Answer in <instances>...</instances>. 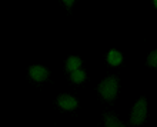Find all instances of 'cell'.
<instances>
[{"mask_svg": "<svg viewBox=\"0 0 157 127\" xmlns=\"http://www.w3.org/2000/svg\"><path fill=\"white\" fill-rule=\"evenodd\" d=\"M97 90L101 96H103L104 100L107 102H113L116 98V94H117V90H119V77L117 76H109L100 82Z\"/></svg>", "mask_w": 157, "mask_h": 127, "instance_id": "6da1fadb", "label": "cell"}, {"mask_svg": "<svg viewBox=\"0 0 157 127\" xmlns=\"http://www.w3.org/2000/svg\"><path fill=\"white\" fill-rule=\"evenodd\" d=\"M147 116V100L146 97H140L136 102L132 111V117H130V124L133 126H139L146 120Z\"/></svg>", "mask_w": 157, "mask_h": 127, "instance_id": "7a4b0ae2", "label": "cell"}, {"mask_svg": "<svg viewBox=\"0 0 157 127\" xmlns=\"http://www.w3.org/2000/svg\"><path fill=\"white\" fill-rule=\"evenodd\" d=\"M57 104L64 110H75L78 106V102L77 98L70 94H60L57 97Z\"/></svg>", "mask_w": 157, "mask_h": 127, "instance_id": "3957f363", "label": "cell"}, {"mask_svg": "<svg viewBox=\"0 0 157 127\" xmlns=\"http://www.w3.org/2000/svg\"><path fill=\"white\" fill-rule=\"evenodd\" d=\"M29 73H30V77L33 80H36V82H43V80H46L49 77V70L39 64L32 66L29 69Z\"/></svg>", "mask_w": 157, "mask_h": 127, "instance_id": "277c9868", "label": "cell"}, {"mask_svg": "<svg viewBox=\"0 0 157 127\" xmlns=\"http://www.w3.org/2000/svg\"><path fill=\"white\" fill-rule=\"evenodd\" d=\"M103 119H104V123H106V127H126L114 114H109V113H104Z\"/></svg>", "mask_w": 157, "mask_h": 127, "instance_id": "5b68a950", "label": "cell"}, {"mask_svg": "<svg viewBox=\"0 0 157 127\" xmlns=\"http://www.w3.org/2000/svg\"><path fill=\"white\" fill-rule=\"evenodd\" d=\"M82 66V59L77 57V56H71V57L67 59L66 62V70L67 71H75V70H78Z\"/></svg>", "mask_w": 157, "mask_h": 127, "instance_id": "8992f818", "label": "cell"}, {"mask_svg": "<svg viewBox=\"0 0 157 127\" xmlns=\"http://www.w3.org/2000/svg\"><path fill=\"white\" fill-rule=\"evenodd\" d=\"M121 60H123V54L120 53V52H117V50H110V52H109V54H107L109 64L119 66L120 63H121Z\"/></svg>", "mask_w": 157, "mask_h": 127, "instance_id": "52a82bcc", "label": "cell"}, {"mask_svg": "<svg viewBox=\"0 0 157 127\" xmlns=\"http://www.w3.org/2000/svg\"><path fill=\"white\" fill-rule=\"evenodd\" d=\"M70 79L73 83H82L86 80V71H83V70H75V71H71L70 73Z\"/></svg>", "mask_w": 157, "mask_h": 127, "instance_id": "ba28073f", "label": "cell"}, {"mask_svg": "<svg viewBox=\"0 0 157 127\" xmlns=\"http://www.w3.org/2000/svg\"><path fill=\"white\" fill-rule=\"evenodd\" d=\"M147 63H149L150 67H157V50H153L150 53L149 59H147Z\"/></svg>", "mask_w": 157, "mask_h": 127, "instance_id": "9c48e42d", "label": "cell"}, {"mask_svg": "<svg viewBox=\"0 0 157 127\" xmlns=\"http://www.w3.org/2000/svg\"><path fill=\"white\" fill-rule=\"evenodd\" d=\"M73 3H75L73 0H64V4H66L67 7H70V6H73Z\"/></svg>", "mask_w": 157, "mask_h": 127, "instance_id": "30bf717a", "label": "cell"}]
</instances>
